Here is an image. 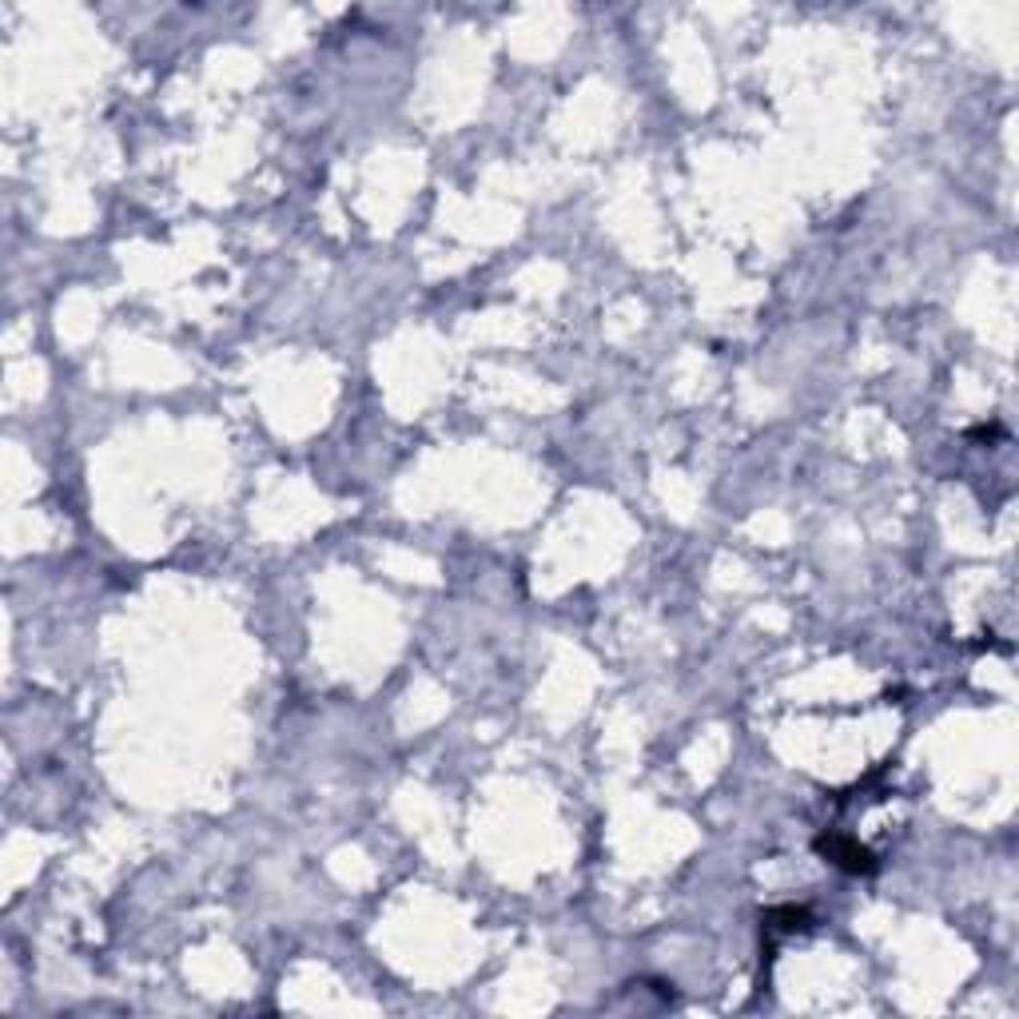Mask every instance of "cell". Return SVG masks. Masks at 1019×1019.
Returning a JSON list of instances; mask_svg holds the SVG:
<instances>
[{
  "label": "cell",
  "mask_w": 1019,
  "mask_h": 1019,
  "mask_svg": "<svg viewBox=\"0 0 1019 1019\" xmlns=\"http://www.w3.org/2000/svg\"><path fill=\"white\" fill-rule=\"evenodd\" d=\"M820 852H828L832 860L845 864V868H852V872H872V868H876L868 852L857 848V845H837V840H820Z\"/></svg>",
  "instance_id": "obj_1"
}]
</instances>
